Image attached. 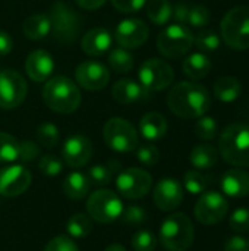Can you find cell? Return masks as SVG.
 <instances>
[{"label":"cell","mask_w":249,"mask_h":251,"mask_svg":"<svg viewBox=\"0 0 249 251\" xmlns=\"http://www.w3.org/2000/svg\"><path fill=\"white\" fill-rule=\"evenodd\" d=\"M167 106L182 119L201 118L211 106V99L205 87L191 81L178 82L167 94Z\"/></svg>","instance_id":"obj_1"},{"label":"cell","mask_w":249,"mask_h":251,"mask_svg":"<svg viewBox=\"0 0 249 251\" xmlns=\"http://www.w3.org/2000/svg\"><path fill=\"white\" fill-rule=\"evenodd\" d=\"M43 100L53 112L69 115L79 107L82 96L72 79L59 75L45 82L43 88Z\"/></svg>","instance_id":"obj_2"},{"label":"cell","mask_w":249,"mask_h":251,"mask_svg":"<svg viewBox=\"0 0 249 251\" xmlns=\"http://www.w3.org/2000/svg\"><path fill=\"white\" fill-rule=\"evenodd\" d=\"M219 151L225 162L236 168H249V125L232 124L219 140Z\"/></svg>","instance_id":"obj_3"},{"label":"cell","mask_w":249,"mask_h":251,"mask_svg":"<svg viewBox=\"0 0 249 251\" xmlns=\"http://www.w3.org/2000/svg\"><path fill=\"white\" fill-rule=\"evenodd\" d=\"M194 237V225L185 213H172L160 226V243L169 251H186Z\"/></svg>","instance_id":"obj_4"},{"label":"cell","mask_w":249,"mask_h":251,"mask_svg":"<svg viewBox=\"0 0 249 251\" xmlns=\"http://www.w3.org/2000/svg\"><path fill=\"white\" fill-rule=\"evenodd\" d=\"M222 37L233 50L249 49V6H236L222 19Z\"/></svg>","instance_id":"obj_5"},{"label":"cell","mask_w":249,"mask_h":251,"mask_svg":"<svg viewBox=\"0 0 249 251\" xmlns=\"http://www.w3.org/2000/svg\"><path fill=\"white\" fill-rule=\"evenodd\" d=\"M87 212L88 216L98 224H112L120 218L123 203L114 191L100 188L88 197Z\"/></svg>","instance_id":"obj_6"},{"label":"cell","mask_w":249,"mask_h":251,"mask_svg":"<svg viewBox=\"0 0 249 251\" xmlns=\"http://www.w3.org/2000/svg\"><path fill=\"white\" fill-rule=\"evenodd\" d=\"M48 19L51 25L50 32L53 34L54 40L60 43H70L79 35L81 19L78 13L65 1L59 0L51 6Z\"/></svg>","instance_id":"obj_7"},{"label":"cell","mask_w":249,"mask_h":251,"mask_svg":"<svg viewBox=\"0 0 249 251\" xmlns=\"http://www.w3.org/2000/svg\"><path fill=\"white\" fill-rule=\"evenodd\" d=\"M104 143L117 153H131L139 144L138 131L135 126L122 118H112L103 126Z\"/></svg>","instance_id":"obj_8"},{"label":"cell","mask_w":249,"mask_h":251,"mask_svg":"<svg viewBox=\"0 0 249 251\" xmlns=\"http://www.w3.org/2000/svg\"><path fill=\"white\" fill-rule=\"evenodd\" d=\"M194 44L191 29L182 24H172L157 37V49L167 59L185 56Z\"/></svg>","instance_id":"obj_9"},{"label":"cell","mask_w":249,"mask_h":251,"mask_svg":"<svg viewBox=\"0 0 249 251\" xmlns=\"http://www.w3.org/2000/svg\"><path fill=\"white\" fill-rule=\"evenodd\" d=\"M138 78L147 91H161L173 82L175 72L166 60L151 57L141 65Z\"/></svg>","instance_id":"obj_10"},{"label":"cell","mask_w":249,"mask_h":251,"mask_svg":"<svg viewBox=\"0 0 249 251\" xmlns=\"http://www.w3.org/2000/svg\"><path fill=\"white\" fill-rule=\"evenodd\" d=\"M153 187L151 175L141 168H129L122 171L116 178L117 193L128 200H138L145 197Z\"/></svg>","instance_id":"obj_11"},{"label":"cell","mask_w":249,"mask_h":251,"mask_svg":"<svg viewBox=\"0 0 249 251\" xmlns=\"http://www.w3.org/2000/svg\"><path fill=\"white\" fill-rule=\"evenodd\" d=\"M26 82L13 69L0 71V109L12 110L22 104L26 97Z\"/></svg>","instance_id":"obj_12"},{"label":"cell","mask_w":249,"mask_h":251,"mask_svg":"<svg viewBox=\"0 0 249 251\" xmlns=\"http://www.w3.org/2000/svg\"><path fill=\"white\" fill-rule=\"evenodd\" d=\"M229 210L227 200L217 191L204 193L194 209L195 218L203 225H216L222 222Z\"/></svg>","instance_id":"obj_13"},{"label":"cell","mask_w":249,"mask_h":251,"mask_svg":"<svg viewBox=\"0 0 249 251\" xmlns=\"http://www.w3.org/2000/svg\"><path fill=\"white\" fill-rule=\"evenodd\" d=\"M32 182L29 171L22 165H9L0 169V196L18 197L23 194Z\"/></svg>","instance_id":"obj_14"},{"label":"cell","mask_w":249,"mask_h":251,"mask_svg":"<svg viewBox=\"0 0 249 251\" xmlns=\"http://www.w3.org/2000/svg\"><path fill=\"white\" fill-rule=\"evenodd\" d=\"M94 153V147L92 143L88 137L76 134V135H70L62 147V157L63 162L73 169H79L82 166H85Z\"/></svg>","instance_id":"obj_15"},{"label":"cell","mask_w":249,"mask_h":251,"mask_svg":"<svg viewBox=\"0 0 249 251\" xmlns=\"http://www.w3.org/2000/svg\"><path fill=\"white\" fill-rule=\"evenodd\" d=\"M148 25L138 18L123 19L114 31L116 41L123 49H138L148 40Z\"/></svg>","instance_id":"obj_16"},{"label":"cell","mask_w":249,"mask_h":251,"mask_svg":"<svg viewBox=\"0 0 249 251\" xmlns=\"http://www.w3.org/2000/svg\"><path fill=\"white\" fill-rule=\"evenodd\" d=\"M75 78L82 88L88 91H98L107 85L110 74L109 69L101 62L85 60L81 65H78L75 71Z\"/></svg>","instance_id":"obj_17"},{"label":"cell","mask_w":249,"mask_h":251,"mask_svg":"<svg viewBox=\"0 0 249 251\" xmlns=\"http://www.w3.org/2000/svg\"><path fill=\"white\" fill-rule=\"evenodd\" d=\"M153 200L160 210L173 212L181 206L183 200V188L178 179L163 178L154 187Z\"/></svg>","instance_id":"obj_18"},{"label":"cell","mask_w":249,"mask_h":251,"mask_svg":"<svg viewBox=\"0 0 249 251\" xmlns=\"http://www.w3.org/2000/svg\"><path fill=\"white\" fill-rule=\"evenodd\" d=\"M25 71L26 75L35 82L47 81L54 71L53 56L45 50H34L25 60Z\"/></svg>","instance_id":"obj_19"},{"label":"cell","mask_w":249,"mask_h":251,"mask_svg":"<svg viewBox=\"0 0 249 251\" xmlns=\"http://www.w3.org/2000/svg\"><path fill=\"white\" fill-rule=\"evenodd\" d=\"M112 43H113V37L110 31L98 26L85 32L81 41V47L84 53H87L88 56H101L107 53V50H110Z\"/></svg>","instance_id":"obj_20"},{"label":"cell","mask_w":249,"mask_h":251,"mask_svg":"<svg viewBox=\"0 0 249 251\" xmlns=\"http://www.w3.org/2000/svg\"><path fill=\"white\" fill-rule=\"evenodd\" d=\"M222 190L226 196L233 199L247 197L249 194V174L242 168L227 171L222 176Z\"/></svg>","instance_id":"obj_21"},{"label":"cell","mask_w":249,"mask_h":251,"mask_svg":"<svg viewBox=\"0 0 249 251\" xmlns=\"http://www.w3.org/2000/svg\"><path fill=\"white\" fill-rule=\"evenodd\" d=\"M148 91L139 82H136L134 79H120L112 88L113 99L119 104H125V106L139 101L141 99L145 97Z\"/></svg>","instance_id":"obj_22"},{"label":"cell","mask_w":249,"mask_h":251,"mask_svg":"<svg viewBox=\"0 0 249 251\" xmlns=\"http://www.w3.org/2000/svg\"><path fill=\"white\" fill-rule=\"evenodd\" d=\"M139 132L148 141H158L167 132V121L161 113L150 112L141 118Z\"/></svg>","instance_id":"obj_23"},{"label":"cell","mask_w":249,"mask_h":251,"mask_svg":"<svg viewBox=\"0 0 249 251\" xmlns=\"http://www.w3.org/2000/svg\"><path fill=\"white\" fill-rule=\"evenodd\" d=\"M63 193L68 199L79 201L82 199H85L90 193L91 188V182L88 179V176L82 172H70L65 181H63Z\"/></svg>","instance_id":"obj_24"},{"label":"cell","mask_w":249,"mask_h":251,"mask_svg":"<svg viewBox=\"0 0 249 251\" xmlns=\"http://www.w3.org/2000/svg\"><path fill=\"white\" fill-rule=\"evenodd\" d=\"M182 71L191 79H203L211 71V62L204 53H194L182 63Z\"/></svg>","instance_id":"obj_25"},{"label":"cell","mask_w":249,"mask_h":251,"mask_svg":"<svg viewBox=\"0 0 249 251\" xmlns=\"http://www.w3.org/2000/svg\"><path fill=\"white\" fill-rule=\"evenodd\" d=\"M51 25L48 15L44 13H34L25 19L22 31L26 38L29 40H43L50 34Z\"/></svg>","instance_id":"obj_26"},{"label":"cell","mask_w":249,"mask_h":251,"mask_svg":"<svg viewBox=\"0 0 249 251\" xmlns=\"http://www.w3.org/2000/svg\"><path fill=\"white\" fill-rule=\"evenodd\" d=\"M241 91L242 85L235 76H222L214 82V96L223 103L235 101L241 96Z\"/></svg>","instance_id":"obj_27"},{"label":"cell","mask_w":249,"mask_h":251,"mask_svg":"<svg viewBox=\"0 0 249 251\" xmlns=\"http://www.w3.org/2000/svg\"><path fill=\"white\" fill-rule=\"evenodd\" d=\"M219 160V151L210 144L195 146L191 151V163L197 169H210Z\"/></svg>","instance_id":"obj_28"},{"label":"cell","mask_w":249,"mask_h":251,"mask_svg":"<svg viewBox=\"0 0 249 251\" xmlns=\"http://www.w3.org/2000/svg\"><path fill=\"white\" fill-rule=\"evenodd\" d=\"M148 19L154 25H166L172 19V4L169 0H148L147 3Z\"/></svg>","instance_id":"obj_29"},{"label":"cell","mask_w":249,"mask_h":251,"mask_svg":"<svg viewBox=\"0 0 249 251\" xmlns=\"http://www.w3.org/2000/svg\"><path fill=\"white\" fill-rule=\"evenodd\" d=\"M117 168H120V165L117 162H109V163H103V165H95L88 171L87 176H88L91 185L104 187V185L110 184V181L113 179V174L117 171Z\"/></svg>","instance_id":"obj_30"},{"label":"cell","mask_w":249,"mask_h":251,"mask_svg":"<svg viewBox=\"0 0 249 251\" xmlns=\"http://www.w3.org/2000/svg\"><path fill=\"white\" fill-rule=\"evenodd\" d=\"M66 231L72 238H85L92 231V219L85 213H75L68 221Z\"/></svg>","instance_id":"obj_31"},{"label":"cell","mask_w":249,"mask_h":251,"mask_svg":"<svg viewBox=\"0 0 249 251\" xmlns=\"http://www.w3.org/2000/svg\"><path fill=\"white\" fill-rule=\"evenodd\" d=\"M109 63L110 68L117 74H128L134 68V57L128 51V49L116 47L109 54Z\"/></svg>","instance_id":"obj_32"},{"label":"cell","mask_w":249,"mask_h":251,"mask_svg":"<svg viewBox=\"0 0 249 251\" xmlns=\"http://www.w3.org/2000/svg\"><path fill=\"white\" fill-rule=\"evenodd\" d=\"M19 141L6 132H0V163H12L18 160Z\"/></svg>","instance_id":"obj_33"},{"label":"cell","mask_w":249,"mask_h":251,"mask_svg":"<svg viewBox=\"0 0 249 251\" xmlns=\"http://www.w3.org/2000/svg\"><path fill=\"white\" fill-rule=\"evenodd\" d=\"M37 140L45 149H54L59 143V129L51 122H44L37 128Z\"/></svg>","instance_id":"obj_34"},{"label":"cell","mask_w":249,"mask_h":251,"mask_svg":"<svg viewBox=\"0 0 249 251\" xmlns=\"http://www.w3.org/2000/svg\"><path fill=\"white\" fill-rule=\"evenodd\" d=\"M195 135L204 141H211L217 135V122L211 116H201L195 124Z\"/></svg>","instance_id":"obj_35"},{"label":"cell","mask_w":249,"mask_h":251,"mask_svg":"<svg viewBox=\"0 0 249 251\" xmlns=\"http://www.w3.org/2000/svg\"><path fill=\"white\" fill-rule=\"evenodd\" d=\"M194 43L201 51H214L220 47V37L213 29H205L194 38Z\"/></svg>","instance_id":"obj_36"},{"label":"cell","mask_w":249,"mask_h":251,"mask_svg":"<svg viewBox=\"0 0 249 251\" xmlns=\"http://www.w3.org/2000/svg\"><path fill=\"white\" fill-rule=\"evenodd\" d=\"M183 185L191 194H203L207 188V178L198 171H188L183 176Z\"/></svg>","instance_id":"obj_37"},{"label":"cell","mask_w":249,"mask_h":251,"mask_svg":"<svg viewBox=\"0 0 249 251\" xmlns=\"http://www.w3.org/2000/svg\"><path fill=\"white\" fill-rule=\"evenodd\" d=\"M157 247V238L153 232L142 229L132 237V249L135 251H154Z\"/></svg>","instance_id":"obj_38"},{"label":"cell","mask_w":249,"mask_h":251,"mask_svg":"<svg viewBox=\"0 0 249 251\" xmlns=\"http://www.w3.org/2000/svg\"><path fill=\"white\" fill-rule=\"evenodd\" d=\"M38 169L45 176H56L63 171V162L54 154H44L38 162Z\"/></svg>","instance_id":"obj_39"},{"label":"cell","mask_w":249,"mask_h":251,"mask_svg":"<svg viewBox=\"0 0 249 251\" xmlns=\"http://www.w3.org/2000/svg\"><path fill=\"white\" fill-rule=\"evenodd\" d=\"M120 219L123 224H128V225H139L147 221V210L141 207L139 204H132V206H128L126 209L123 207Z\"/></svg>","instance_id":"obj_40"},{"label":"cell","mask_w":249,"mask_h":251,"mask_svg":"<svg viewBox=\"0 0 249 251\" xmlns=\"http://www.w3.org/2000/svg\"><path fill=\"white\" fill-rule=\"evenodd\" d=\"M136 157L145 166H154L160 160V151L153 144H142L136 147Z\"/></svg>","instance_id":"obj_41"},{"label":"cell","mask_w":249,"mask_h":251,"mask_svg":"<svg viewBox=\"0 0 249 251\" xmlns=\"http://www.w3.org/2000/svg\"><path fill=\"white\" fill-rule=\"evenodd\" d=\"M210 22V10L205 6L197 4L194 7H189V15H188V24L195 28L205 26Z\"/></svg>","instance_id":"obj_42"},{"label":"cell","mask_w":249,"mask_h":251,"mask_svg":"<svg viewBox=\"0 0 249 251\" xmlns=\"http://www.w3.org/2000/svg\"><path fill=\"white\" fill-rule=\"evenodd\" d=\"M229 226L235 232H248L249 231V209H236L229 221Z\"/></svg>","instance_id":"obj_43"},{"label":"cell","mask_w":249,"mask_h":251,"mask_svg":"<svg viewBox=\"0 0 249 251\" xmlns=\"http://www.w3.org/2000/svg\"><path fill=\"white\" fill-rule=\"evenodd\" d=\"M44 251H79V249L70 237L57 235L45 244Z\"/></svg>","instance_id":"obj_44"},{"label":"cell","mask_w":249,"mask_h":251,"mask_svg":"<svg viewBox=\"0 0 249 251\" xmlns=\"http://www.w3.org/2000/svg\"><path fill=\"white\" fill-rule=\"evenodd\" d=\"M40 156V147L37 143L31 140H25L19 143V153H18V160L21 162H32Z\"/></svg>","instance_id":"obj_45"},{"label":"cell","mask_w":249,"mask_h":251,"mask_svg":"<svg viewBox=\"0 0 249 251\" xmlns=\"http://www.w3.org/2000/svg\"><path fill=\"white\" fill-rule=\"evenodd\" d=\"M147 0H112V4L122 13H135L145 6Z\"/></svg>","instance_id":"obj_46"},{"label":"cell","mask_w":249,"mask_h":251,"mask_svg":"<svg viewBox=\"0 0 249 251\" xmlns=\"http://www.w3.org/2000/svg\"><path fill=\"white\" fill-rule=\"evenodd\" d=\"M225 251H249V241L244 237H232L226 241Z\"/></svg>","instance_id":"obj_47"},{"label":"cell","mask_w":249,"mask_h":251,"mask_svg":"<svg viewBox=\"0 0 249 251\" xmlns=\"http://www.w3.org/2000/svg\"><path fill=\"white\" fill-rule=\"evenodd\" d=\"M188 15H189V6L185 3H178L173 10H172V16L175 18L176 24H188Z\"/></svg>","instance_id":"obj_48"},{"label":"cell","mask_w":249,"mask_h":251,"mask_svg":"<svg viewBox=\"0 0 249 251\" xmlns=\"http://www.w3.org/2000/svg\"><path fill=\"white\" fill-rule=\"evenodd\" d=\"M13 49V40L12 37L6 32L0 29V56L9 54Z\"/></svg>","instance_id":"obj_49"},{"label":"cell","mask_w":249,"mask_h":251,"mask_svg":"<svg viewBox=\"0 0 249 251\" xmlns=\"http://www.w3.org/2000/svg\"><path fill=\"white\" fill-rule=\"evenodd\" d=\"M75 1L79 7L85 10H95L106 3V0H75Z\"/></svg>","instance_id":"obj_50"},{"label":"cell","mask_w":249,"mask_h":251,"mask_svg":"<svg viewBox=\"0 0 249 251\" xmlns=\"http://www.w3.org/2000/svg\"><path fill=\"white\" fill-rule=\"evenodd\" d=\"M104 251H126V249L122 244H110Z\"/></svg>","instance_id":"obj_51"}]
</instances>
